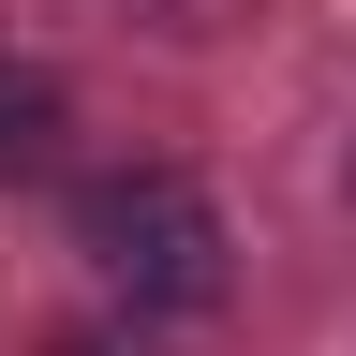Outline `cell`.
Listing matches in <instances>:
<instances>
[{
	"label": "cell",
	"mask_w": 356,
	"mask_h": 356,
	"mask_svg": "<svg viewBox=\"0 0 356 356\" xmlns=\"http://www.w3.org/2000/svg\"><path fill=\"white\" fill-rule=\"evenodd\" d=\"M74 238H89V267H104L134 312H208L222 297V208L193 193V178H163V163L89 178V193H74Z\"/></svg>",
	"instance_id": "obj_1"
},
{
	"label": "cell",
	"mask_w": 356,
	"mask_h": 356,
	"mask_svg": "<svg viewBox=\"0 0 356 356\" xmlns=\"http://www.w3.org/2000/svg\"><path fill=\"white\" fill-rule=\"evenodd\" d=\"M44 119H60V89H44V74H0V163H30Z\"/></svg>",
	"instance_id": "obj_2"
},
{
	"label": "cell",
	"mask_w": 356,
	"mask_h": 356,
	"mask_svg": "<svg viewBox=\"0 0 356 356\" xmlns=\"http://www.w3.org/2000/svg\"><path fill=\"white\" fill-rule=\"evenodd\" d=\"M44 356H104V341H44Z\"/></svg>",
	"instance_id": "obj_3"
}]
</instances>
